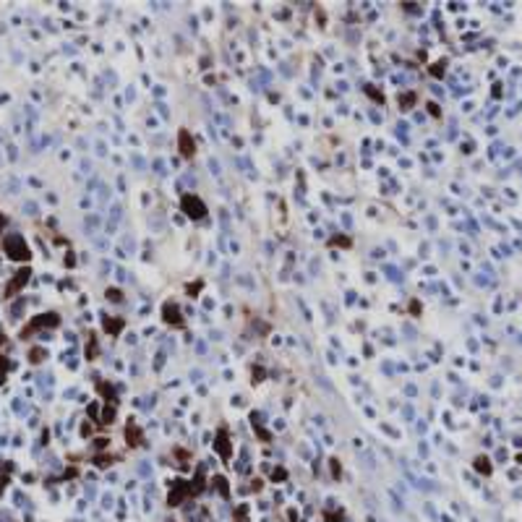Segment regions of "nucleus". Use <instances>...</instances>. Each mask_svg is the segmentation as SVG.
Wrapping results in <instances>:
<instances>
[{"label": "nucleus", "instance_id": "nucleus-1", "mask_svg": "<svg viewBox=\"0 0 522 522\" xmlns=\"http://www.w3.org/2000/svg\"><path fill=\"white\" fill-rule=\"evenodd\" d=\"M183 207H186V211L191 217H204V204L199 201V199H191V196H186L183 199Z\"/></svg>", "mask_w": 522, "mask_h": 522}]
</instances>
